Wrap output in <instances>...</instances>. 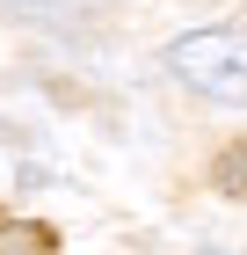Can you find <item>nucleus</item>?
Masks as SVG:
<instances>
[{
    "mask_svg": "<svg viewBox=\"0 0 247 255\" xmlns=\"http://www.w3.org/2000/svg\"><path fill=\"white\" fill-rule=\"evenodd\" d=\"M211 190H218V197H247V138L218 153V168H211Z\"/></svg>",
    "mask_w": 247,
    "mask_h": 255,
    "instance_id": "obj_3",
    "label": "nucleus"
},
{
    "mask_svg": "<svg viewBox=\"0 0 247 255\" xmlns=\"http://www.w3.org/2000/svg\"><path fill=\"white\" fill-rule=\"evenodd\" d=\"M0 255H51V234L29 219H0Z\"/></svg>",
    "mask_w": 247,
    "mask_h": 255,
    "instance_id": "obj_2",
    "label": "nucleus"
},
{
    "mask_svg": "<svg viewBox=\"0 0 247 255\" xmlns=\"http://www.w3.org/2000/svg\"><path fill=\"white\" fill-rule=\"evenodd\" d=\"M167 73L204 102H247V29H182L167 44Z\"/></svg>",
    "mask_w": 247,
    "mask_h": 255,
    "instance_id": "obj_1",
    "label": "nucleus"
},
{
    "mask_svg": "<svg viewBox=\"0 0 247 255\" xmlns=\"http://www.w3.org/2000/svg\"><path fill=\"white\" fill-rule=\"evenodd\" d=\"M0 7H7V15H37V22H51V15H66L73 0H0Z\"/></svg>",
    "mask_w": 247,
    "mask_h": 255,
    "instance_id": "obj_4",
    "label": "nucleus"
}]
</instances>
